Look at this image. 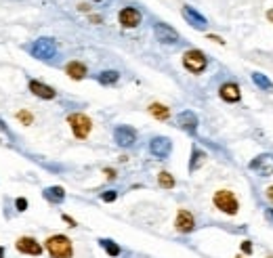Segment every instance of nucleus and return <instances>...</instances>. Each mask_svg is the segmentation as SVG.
I'll list each match as a JSON object with an SVG mask.
<instances>
[{
  "label": "nucleus",
  "instance_id": "1",
  "mask_svg": "<svg viewBox=\"0 0 273 258\" xmlns=\"http://www.w3.org/2000/svg\"><path fill=\"white\" fill-rule=\"evenodd\" d=\"M46 250H49L51 258H72L74 256V248H72L70 237L65 235H51L46 240Z\"/></svg>",
  "mask_w": 273,
  "mask_h": 258
},
{
  "label": "nucleus",
  "instance_id": "2",
  "mask_svg": "<svg viewBox=\"0 0 273 258\" xmlns=\"http://www.w3.org/2000/svg\"><path fill=\"white\" fill-rule=\"evenodd\" d=\"M215 206L221 210V212L234 216V214H237L239 204H237V197L231 193L229 189H221V191H217L215 193Z\"/></svg>",
  "mask_w": 273,
  "mask_h": 258
},
{
  "label": "nucleus",
  "instance_id": "3",
  "mask_svg": "<svg viewBox=\"0 0 273 258\" xmlns=\"http://www.w3.org/2000/svg\"><path fill=\"white\" fill-rule=\"evenodd\" d=\"M183 65H185V69L191 71V74H202V71L206 69V65H208V59H206V55L202 51L191 49L183 55Z\"/></svg>",
  "mask_w": 273,
  "mask_h": 258
},
{
  "label": "nucleus",
  "instance_id": "4",
  "mask_svg": "<svg viewBox=\"0 0 273 258\" xmlns=\"http://www.w3.org/2000/svg\"><path fill=\"white\" fill-rule=\"evenodd\" d=\"M68 122H70L72 132H74L76 138H86V137H89V132H91V128H92L91 118L84 116V114H72L68 118Z\"/></svg>",
  "mask_w": 273,
  "mask_h": 258
},
{
  "label": "nucleus",
  "instance_id": "5",
  "mask_svg": "<svg viewBox=\"0 0 273 258\" xmlns=\"http://www.w3.org/2000/svg\"><path fill=\"white\" fill-rule=\"evenodd\" d=\"M30 52L36 59H53L57 52V44L53 38H40V40H36L30 46Z\"/></svg>",
  "mask_w": 273,
  "mask_h": 258
},
{
  "label": "nucleus",
  "instance_id": "6",
  "mask_svg": "<svg viewBox=\"0 0 273 258\" xmlns=\"http://www.w3.org/2000/svg\"><path fill=\"white\" fill-rule=\"evenodd\" d=\"M248 168L261 176H271L273 174V154H263V155L255 157L248 164Z\"/></svg>",
  "mask_w": 273,
  "mask_h": 258
},
{
  "label": "nucleus",
  "instance_id": "7",
  "mask_svg": "<svg viewBox=\"0 0 273 258\" xmlns=\"http://www.w3.org/2000/svg\"><path fill=\"white\" fill-rule=\"evenodd\" d=\"M154 34H156V40L162 44H177L179 42V32L175 28H170L168 23H156Z\"/></svg>",
  "mask_w": 273,
  "mask_h": 258
},
{
  "label": "nucleus",
  "instance_id": "8",
  "mask_svg": "<svg viewBox=\"0 0 273 258\" xmlns=\"http://www.w3.org/2000/svg\"><path fill=\"white\" fill-rule=\"evenodd\" d=\"M15 248L19 250L21 254H30V256H40L42 254V246L34 240V237H19Z\"/></svg>",
  "mask_w": 273,
  "mask_h": 258
},
{
  "label": "nucleus",
  "instance_id": "9",
  "mask_svg": "<svg viewBox=\"0 0 273 258\" xmlns=\"http://www.w3.org/2000/svg\"><path fill=\"white\" fill-rule=\"evenodd\" d=\"M170 149H172V143H170V138H166V137H156V138H151V143H149V151L156 157H168Z\"/></svg>",
  "mask_w": 273,
  "mask_h": 258
},
{
  "label": "nucleus",
  "instance_id": "10",
  "mask_svg": "<svg viewBox=\"0 0 273 258\" xmlns=\"http://www.w3.org/2000/svg\"><path fill=\"white\" fill-rule=\"evenodd\" d=\"M114 138H116V143L120 145V147H130V145L137 141V132L130 126H118L114 130Z\"/></svg>",
  "mask_w": 273,
  "mask_h": 258
},
{
  "label": "nucleus",
  "instance_id": "11",
  "mask_svg": "<svg viewBox=\"0 0 273 258\" xmlns=\"http://www.w3.org/2000/svg\"><path fill=\"white\" fill-rule=\"evenodd\" d=\"M175 227H177L179 233H189V231H194V227H196L194 214H191L189 210H179L177 221H175Z\"/></svg>",
  "mask_w": 273,
  "mask_h": 258
},
{
  "label": "nucleus",
  "instance_id": "12",
  "mask_svg": "<svg viewBox=\"0 0 273 258\" xmlns=\"http://www.w3.org/2000/svg\"><path fill=\"white\" fill-rule=\"evenodd\" d=\"M120 23H122V28H137L141 23V13L135 6H126L120 11Z\"/></svg>",
  "mask_w": 273,
  "mask_h": 258
},
{
  "label": "nucleus",
  "instance_id": "13",
  "mask_svg": "<svg viewBox=\"0 0 273 258\" xmlns=\"http://www.w3.org/2000/svg\"><path fill=\"white\" fill-rule=\"evenodd\" d=\"M218 95H221V99L227 103H237L242 92H239V86L236 82H225L221 88H218Z\"/></svg>",
  "mask_w": 273,
  "mask_h": 258
},
{
  "label": "nucleus",
  "instance_id": "14",
  "mask_svg": "<svg viewBox=\"0 0 273 258\" xmlns=\"http://www.w3.org/2000/svg\"><path fill=\"white\" fill-rule=\"evenodd\" d=\"M177 124H179V128H183V130H187V132H196L198 128V116L194 114V111H181L177 118Z\"/></svg>",
  "mask_w": 273,
  "mask_h": 258
},
{
  "label": "nucleus",
  "instance_id": "15",
  "mask_svg": "<svg viewBox=\"0 0 273 258\" xmlns=\"http://www.w3.org/2000/svg\"><path fill=\"white\" fill-rule=\"evenodd\" d=\"M30 90L40 99H55V88H51L49 84H42L38 80H30Z\"/></svg>",
  "mask_w": 273,
  "mask_h": 258
},
{
  "label": "nucleus",
  "instance_id": "16",
  "mask_svg": "<svg viewBox=\"0 0 273 258\" xmlns=\"http://www.w3.org/2000/svg\"><path fill=\"white\" fill-rule=\"evenodd\" d=\"M183 17L187 19V21L194 25V28H198V30H204L206 28V19L200 15L198 11L191 9V6H183Z\"/></svg>",
  "mask_w": 273,
  "mask_h": 258
},
{
  "label": "nucleus",
  "instance_id": "17",
  "mask_svg": "<svg viewBox=\"0 0 273 258\" xmlns=\"http://www.w3.org/2000/svg\"><path fill=\"white\" fill-rule=\"evenodd\" d=\"M65 74H68L72 80H82L86 76V65L80 63V61H70L65 65Z\"/></svg>",
  "mask_w": 273,
  "mask_h": 258
},
{
  "label": "nucleus",
  "instance_id": "18",
  "mask_svg": "<svg viewBox=\"0 0 273 258\" xmlns=\"http://www.w3.org/2000/svg\"><path fill=\"white\" fill-rule=\"evenodd\" d=\"M44 200L46 202H51V204H61L65 200V191L63 187H46L44 189Z\"/></svg>",
  "mask_w": 273,
  "mask_h": 258
},
{
  "label": "nucleus",
  "instance_id": "19",
  "mask_svg": "<svg viewBox=\"0 0 273 258\" xmlns=\"http://www.w3.org/2000/svg\"><path fill=\"white\" fill-rule=\"evenodd\" d=\"M99 246H101V248L105 250V252H108V256H111V258H116V256L122 254V248H120L116 241L105 240V237H103V240H99Z\"/></svg>",
  "mask_w": 273,
  "mask_h": 258
},
{
  "label": "nucleus",
  "instance_id": "20",
  "mask_svg": "<svg viewBox=\"0 0 273 258\" xmlns=\"http://www.w3.org/2000/svg\"><path fill=\"white\" fill-rule=\"evenodd\" d=\"M149 114L154 116L156 120H162V122H164V120H168V118H170V109L166 107V105L154 103V105H151V107H149Z\"/></svg>",
  "mask_w": 273,
  "mask_h": 258
},
{
  "label": "nucleus",
  "instance_id": "21",
  "mask_svg": "<svg viewBox=\"0 0 273 258\" xmlns=\"http://www.w3.org/2000/svg\"><path fill=\"white\" fill-rule=\"evenodd\" d=\"M118 78H120V74H118V71H114V69H108V71H101L97 80L101 82L103 86H111V84H116V82H118Z\"/></svg>",
  "mask_w": 273,
  "mask_h": 258
},
{
  "label": "nucleus",
  "instance_id": "22",
  "mask_svg": "<svg viewBox=\"0 0 273 258\" xmlns=\"http://www.w3.org/2000/svg\"><path fill=\"white\" fill-rule=\"evenodd\" d=\"M204 157H206V154H204V151H200L198 147H194V151H191V162H189V170H191V172H194V170H198L200 166H202Z\"/></svg>",
  "mask_w": 273,
  "mask_h": 258
},
{
  "label": "nucleus",
  "instance_id": "23",
  "mask_svg": "<svg viewBox=\"0 0 273 258\" xmlns=\"http://www.w3.org/2000/svg\"><path fill=\"white\" fill-rule=\"evenodd\" d=\"M252 82H255L258 88H263V90H273V82L263 74H252Z\"/></svg>",
  "mask_w": 273,
  "mask_h": 258
},
{
  "label": "nucleus",
  "instance_id": "24",
  "mask_svg": "<svg viewBox=\"0 0 273 258\" xmlns=\"http://www.w3.org/2000/svg\"><path fill=\"white\" fill-rule=\"evenodd\" d=\"M158 185L164 189H172L175 187V178H172L170 172H160L158 174Z\"/></svg>",
  "mask_w": 273,
  "mask_h": 258
},
{
  "label": "nucleus",
  "instance_id": "25",
  "mask_svg": "<svg viewBox=\"0 0 273 258\" xmlns=\"http://www.w3.org/2000/svg\"><path fill=\"white\" fill-rule=\"evenodd\" d=\"M17 120L23 122V124H32V122H34V118H32L30 111H19V114H17Z\"/></svg>",
  "mask_w": 273,
  "mask_h": 258
},
{
  "label": "nucleus",
  "instance_id": "26",
  "mask_svg": "<svg viewBox=\"0 0 273 258\" xmlns=\"http://www.w3.org/2000/svg\"><path fill=\"white\" fill-rule=\"evenodd\" d=\"M15 206H17L19 212H25V210H28V200H25V197H19V200L15 202Z\"/></svg>",
  "mask_w": 273,
  "mask_h": 258
},
{
  "label": "nucleus",
  "instance_id": "27",
  "mask_svg": "<svg viewBox=\"0 0 273 258\" xmlns=\"http://www.w3.org/2000/svg\"><path fill=\"white\" fill-rule=\"evenodd\" d=\"M116 197H118L116 191H105V193L101 195V200H103V202H114Z\"/></svg>",
  "mask_w": 273,
  "mask_h": 258
},
{
  "label": "nucleus",
  "instance_id": "28",
  "mask_svg": "<svg viewBox=\"0 0 273 258\" xmlns=\"http://www.w3.org/2000/svg\"><path fill=\"white\" fill-rule=\"evenodd\" d=\"M242 252L244 254H252V243L250 241H242Z\"/></svg>",
  "mask_w": 273,
  "mask_h": 258
},
{
  "label": "nucleus",
  "instance_id": "29",
  "mask_svg": "<svg viewBox=\"0 0 273 258\" xmlns=\"http://www.w3.org/2000/svg\"><path fill=\"white\" fill-rule=\"evenodd\" d=\"M63 221L68 223L70 227H76V221H74V218H72V216H68V214H63Z\"/></svg>",
  "mask_w": 273,
  "mask_h": 258
},
{
  "label": "nucleus",
  "instance_id": "30",
  "mask_svg": "<svg viewBox=\"0 0 273 258\" xmlns=\"http://www.w3.org/2000/svg\"><path fill=\"white\" fill-rule=\"evenodd\" d=\"M265 218H267L269 223H273V210L269 208V210H265Z\"/></svg>",
  "mask_w": 273,
  "mask_h": 258
},
{
  "label": "nucleus",
  "instance_id": "31",
  "mask_svg": "<svg viewBox=\"0 0 273 258\" xmlns=\"http://www.w3.org/2000/svg\"><path fill=\"white\" fill-rule=\"evenodd\" d=\"M105 176H108V178H114V176H116V172L111 170V168H105Z\"/></svg>",
  "mask_w": 273,
  "mask_h": 258
},
{
  "label": "nucleus",
  "instance_id": "32",
  "mask_svg": "<svg viewBox=\"0 0 273 258\" xmlns=\"http://www.w3.org/2000/svg\"><path fill=\"white\" fill-rule=\"evenodd\" d=\"M208 40H215L218 44H225V40H223V38H218V36H208Z\"/></svg>",
  "mask_w": 273,
  "mask_h": 258
},
{
  "label": "nucleus",
  "instance_id": "33",
  "mask_svg": "<svg viewBox=\"0 0 273 258\" xmlns=\"http://www.w3.org/2000/svg\"><path fill=\"white\" fill-rule=\"evenodd\" d=\"M267 197H269V200H271V204H273V185H271V187L267 189Z\"/></svg>",
  "mask_w": 273,
  "mask_h": 258
},
{
  "label": "nucleus",
  "instance_id": "34",
  "mask_svg": "<svg viewBox=\"0 0 273 258\" xmlns=\"http://www.w3.org/2000/svg\"><path fill=\"white\" fill-rule=\"evenodd\" d=\"M267 19H269V21H271V23H273V9H271V11H269V13H267Z\"/></svg>",
  "mask_w": 273,
  "mask_h": 258
},
{
  "label": "nucleus",
  "instance_id": "35",
  "mask_svg": "<svg viewBox=\"0 0 273 258\" xmlns=\"http://www.w3.org/2000/svg\"><path fill=\"white\" fill-rule=\"evenodd\" d=\"M0 258H4V248L0 246Z\"/></svg>",
  "mask_w": 273,
  "mask_h": 258
},
{
  "label": "nucleus",
  "instance_id": "36",
  "mask_svg": "<svg viewBox=\"0 0 273 258\" xmlns=\"http://www.w3.org/2000/svg\"><path fill=\"white\" fill-rule=\"evenodd\" d=\"M267 258H273V256H267Z\"/></svg>",
  "mask_w": 273,
  "mask_h": 258
},
{
  "label": "nucleus",
  "instance_id": "37",
  "mask_svg": "<svg viewBox=\"0 0 273 258\" xmlns=\"http://www.w3.org/2000/svg\"><path fill=\"white\" fill-rule=\"evenodd\" d=\"M237 258H242V256H237Z\"/></svg>",
  "mask_w": 273,
  "mask_h": 258
}]
</instances>
